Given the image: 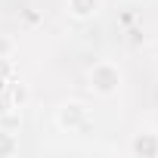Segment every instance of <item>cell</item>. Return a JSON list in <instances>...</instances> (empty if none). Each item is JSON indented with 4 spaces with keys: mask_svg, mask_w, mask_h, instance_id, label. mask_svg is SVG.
<instances>
[{
    "mask_svg": "<svg viewBox=\"0 0 158 158\" xmlns=\"http://www.w3.org/2000/svg\"><path fill=\"white\" fill-rule=\"evenodd\" d=\"M99 6H102V0H65L68 16H71V19H77V22L93 19V16L99 13Z\"/></svg>",
    "mask_w": 158,
    "mask_h": 158,
    "instance_id": "cell-4",
    "label": "cell"
},
{
    "mask_svg": "<svg viewBox=\"0 0 158 158\" xmlns=\"http://www.w3.org/2000/svg\"><path fill=\"white\" fill-rule=\"evenodd\" d=\"M56 124H59L65 133H84V130L93 124V118H90V109H87L84 102L68 99V102H62V106L56 109Z\"/></svg>",
    "mask_w": 158,
    "mask_h": 158,
    "instance_id": "cell-2",
    "label": "cell"
},
{
    "mask_svg": "<svg viewBox=\"0 0 158 158\" xmlns=\"http://www.w3.org/2000/svg\"><path fill=\"white\" fill-rule=\"evenodd\" d=\"M130 155L133 158H158V133L152 130H139L130 139Z\"/></svg>",
    "mask_w": 158,
    "mask_h": 158,
    "instance_id": "cell-3",
    "label": "cell"
},
{
    "mask_svg": "<svg viewBox=\"0 0 158 158\" xmlns=\"http://www.w3.org/2000/svg\"><path fill=\"white\" fill-rule=\"evenodd\" d=\"M16 152H19V139H16V133L6 130V127H0V158H10V155H16Z\"/></svg>",
    "mask_w": 158,
    "mask_h": 158,
    "instance_id": "cell-5",
    "label": "cell"
},
{
    "mask_svg": "<svg viewBox=\"0 0 158 158\" xmlns=\"http://www.w3.org/2000/svg\"><path fill=\"white\" fill-rule=\"evenodd\" d=\"M121 84H124V74H121V68H118L115 62H109V59L93 62V68L87 71V87H90L96 96H102V99L118 96Z\"/></svg>",
    "mask_w": 158,
    "mask_h": 158,
    "instance_id": "cell-1",
    "label": "cell"
},
{
    "mask_svg": "<svg viewBox=\"0 0 158 158\" xmlns=\"http://www.w3.org/2000/svg\"><path fill=\"white\" fill-rule=\"evenodd\" d=\"M10 109H16V106H13V99H10V93H6V90H0V115L10 112Z\"/></svg>",
    "mask_w": 158,
    "mask_h": 158,
    "instance_id": "cell-7",
    "label": "cell"
},
{
    "mask_svg": "<svg viewBox=\"0 0 158 158\" xmlns=\"http://www.w3.org/2000/svg\"><path fill=\"white\" fill-rule=\"evenodd\" d=\"M13 53H16V40L0 31V59H13Z\"/></svg>",
    "mask_w": 158,
    "mask_h": 158,
    "instance_id": "cell-6",
    "label": "cell"
}]
</instances>
